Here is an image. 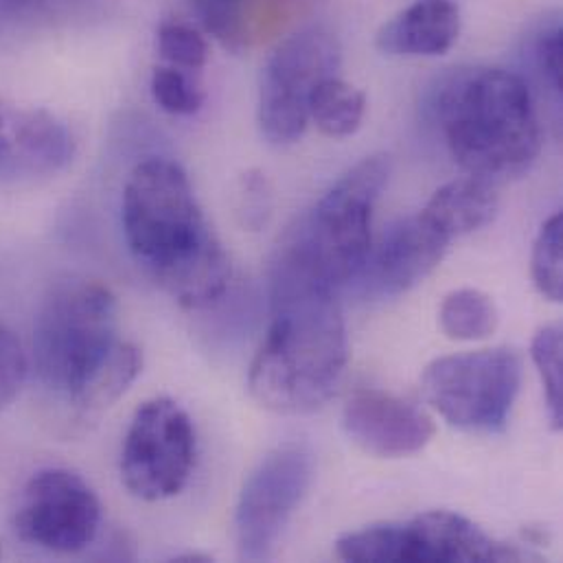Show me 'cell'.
Returning <instances> with one entry per match:
<instances>
[{
  "mask_svg": "<svg viewBox=\"0 0 563 563\" xmlns=\"http://www.w3.org/2000/svg\"><path fill=\"white\" fill-rule=\"evenodd\" d=\"M196 450L191 417L174 399H150L134 412L128 428L121 450V481L139 500H169L189 485Z\"/></svg>",
  "mask_w": 563,
  "mask_h": 563,
  "instance_id": "8",
  "label": "cell"
},
{
  "mask_svg": "<svg viewBox=\"0 0 563 563\" xmlns=\"http://www.w3.org/2000/svg\"><path fill=\"white\" fill-rule=\"evenodd\" d=\"M342 428L357 448L379 459L419 454L437 432L421 408L382 390L351 395L342 408Z\"/></svg>",
  "mask_w": 563,
  "mask_h": 563,
  "instance_id": "13",
  "label": "cell"
},
{
  "mask_svg": "<svg viewBox=\"0 0 563 563\" xmlns=\"http://www.w3.org/2000/svg\"><path fill=\"white\" fill-rule=\"evenodd\" d=\"M141 349L132 342L121 340L110 360L95 373V377L81 388V393L70 401V406L81 417H99L128 393V388L141 375Z\"/></svg>",
  "mask_w": 563,
  "mask_h": 563,
  "instance_id": "18",
  "label": "cell"
},
{
  "mask_svg": "<svg viewBox=\"0 0 563 563\" xmlns=\"http://www.w3.org/2000/svg\"><path fill=\"white\" fill-rule=\"evenodd\" d=\"M461 33L454 0H417L377 33V48L395 57H434L448 53Z\"/></svg>",
  "mask_w": 563,
  "mask_h": 563,
  "instance_id": "15",
  "label": "cell"
},
{
  "mask_svg": "<svg viewBox=\"0 0 563 563\" xmlns=\"http://www.w3.org/2000/svg\"><path fill=\"white\" fill-rule=\"evenodd\" d=\"M432 117L452 158L489 183L525 176L542 152V123L529 84L505 68H472L448 77Z\"/></svg>",
  "mask_w": 563,
  "mask_h": 563,
  "instance_id": "3",
  "label": "cell"
},
{
  "mask_svg": "<svg viewBox=\"0 0 563 563\" xmlns=\"http://www.w3.org/2000/svg\"><path fill=\"white\" fill-rule=\"evenodd\" d=\"M342 48L322 26L285 37L271 55L260 88V125L273 145L296 143L309 123V101L318 84L338 75Z\"/></svg>",
  "mask_w": 563,
  "mask_h": 563,
  "instance_id": "9",
  "label": "cell"
},
{
  "mask_svg": "<svg viewBox=\"0 0 563 563\" xmlns=\"http://www.w3.org/2000/svg\"><path fill=\"white\" fill-rule=\"evenodd\" d=\"M531 357L544 384L549 417L560 430L563 426V335L562 327L540 329L531 344Z\"/></svg>",
  "mask_w": 563,
  "mask_h": 563,
  "instance_id": "21",
  "label": "cell"
},
{
  "mask_svg": "<svg viewBox=\"0 0 563 563\" xmlns=\"http://www.w3.org/2000/svg\"><path fill=\"white\" fill-rule=\"evenodd\" d=\"M26 355L15 335L0 322V410L20 393L26 377Z\"/></svg>",
  "mask_w": 563,
  "mask_h": 563,
  "instance_id": "27",
  "label": "cell"
},
{
  "mask_svg": "<svg viewBox=\"0 0 563 563\" xmlns=\"http://www.w3.org/2000/svg\"><path fill=\"white\" fill-rule=\"evenodd\" d=\"M522 384V360L514 349H485L434 360L423 377L426 401L454 428L500 434Z\"/></svg>",
  "mask_w": 563,
  "mask_h": 563,
  "instance_id": "6",
  "label": "cell"
},
{
  "mask_svg": "<svg viewBox=\"0 0 563 563\" xmlns=\"http://www.w3.org/2000/svg\"><path fill=\"white\" fill-rule=\"evenodd\" d=\"M271 316L249 371V390L277 415H311L342 382L346 327L338 289L283 240L271 264Z\"/></svg>",
  "mask_w": 563,
  "mask_h": 563,
  "instance_id": "1",
  "label": "cell"
},
{
  "mask_svg": "<svg viewBox=\"0 0 563 563\" xmlns=\"http://www.w3.org/2000/svg\"><path fill=\"white\" fill-rule=\"evenodd\" d=\"M75 156L66 121L44 108L0 101V183H33L62 174Z\"/></svg>",
  "mask_w": 563,
  "mask_h": 563,
  "instance_id": "12",
  "label": "cell"
},
{
  "mask_svg": "<svg viewBox=\"0 0 563 563\" xmlns=\"http://www.w3.org/2000/svg\"><path fill=\"white\" fill-rule=\"evenodd\" d=\"M313 478V454L300 443L273 450L249 476L235 509L238 555L268 560Z\"/></svg>",
  "mask_w": 563,
  "mask_h": 563,
  "instance_id": "10",
  "label": "cell"
},
{
  "mask_svg": "<svg viewBox=\"0 0 563 563\" xmlns=\"http://www.w3.org/2000/svg\"><path fill=\"white\" fill-rule=\"evenodd\" d=\"M335 553L344 562H520L525 555L489 538L467 518L450 511H430L410 522L375 525L342 536Z\"/></svg>",
  "mask_w": 563,
  "mask_h": 563,
  "instance_id": "7",
  "label": "cell"
},
{
  "mask_svg": "<svg viewBox=\"0 0 563 563\" xmlns=\"http://www.w3.org/2000/svg\"><path fill=\"white\" fill-rule=\"evenodd\" d=\"M35 7V0H0V24L18 22L29 15Z\"/></svg>",
  "mask_w": 563,
  "mask_h": 563,
  "instance_id": "28",
  "label": "cell"
},
{
  "mask_svg": "<svg viewBox=\"0 0 563 563\" xmlns=\"http://www.w3.org/2000/svg\"><path fill=\"white\" fill-rule=\"evenodd\" d=\"M450 244L423 213L399 220L371 246L357 279L379 296L406 294L439 268Z\"/></svg>",
  "mask_w": 563,
  "mask_h": 563,
  "instance_id": "14",
  "label": "cell"
},
{
  "mask_svg": "<svg viewBox=\"0 0 563 563\" xmlns=\"http://www.w3.org/2000/svg\"><path fill=\"white\" fill-rule=\"evenodd\" d=\"M498 207L500 200L494 183L467 176L441 187L421 213L454 242L492 224Z\"/></svg>",
  "mask_w": 563,
  "mask_h": 563,
  "instance_id": "17",
  "label": "cell"
},
{
  "mask_svg": "<svg viewBox=\"0 0 563 563\" xmlns=\"http://www.w3.org/2000/svg\"><path fill=\"white\" fill-rule=\"evenodd\" d=\"M0 555H2V549H0Z\"/></svg>",
  "mask_w": 563,
  "mask_h": 563,
  "instance_id": "30",
  "label": "cell"
},
{
  "mask_svg": "<svg viewBox=\"0 0 563 563\" xmlns=\"http://www.w3.org/2000/svg\"><path fill=\"white\" fill-rule=\"evenodd\" d=\"M121 229L132 257L180 307L205 309L229 291L231 260L178 163L152 156L130 172Z\"/></svg>",
  "mask_w": 563,
  "mask_h": 563,
  "instance_id": "2",
  "label": "cell"
},
{
  "mask_svg": "<svg viewBox=\"0 0 563 563\" xmlns=\"http://www.w3.org/2000/svg\"><path fill=\"white\" fill-rule=\"evenodd\" d=\"M235 213L244 229L260 231L273 216V187L262 172H246L235 191Z\"/></svg>",
  "mask_w": 563,
  "mask_h": 563,
  "instance_id": "26",
  "label": "cell"
},
{
  "mask_svg": "<svg viewBox=\"0 0 563 563\" xmlns=\"http://www.w3.org/2000/svg\"><path fill=\"white\" fill-rule=\"evenodd\" d=\"M158 53L176 68L198 70L209 59V44L200 31L185 22H163L158 29Z\"/></svg>",
  "mask_w": 563,
  "mask_h": 563,
  "instance_id": "24",
  "label": "cell"
},
{
  "mask_svg": "<svg viewBox=\"0 0 563 563\" xmlns=\"http://www.w3.org/2000/svg\"><path fill=\"white\" fill-rule=\"evenodd\" d=\"M529 57L549 86V90L562 99L563 88V33L562 22L551 18L542 22L529 40Z\"/></svg>",
  "mask_w": 563,
  "mask_h": 563,
  "instance_id": "25",
  "label": "cell"
},
{
  "mask_svg": "<svg viewBox=\"0 0 563 563\" xmlns=\"http://www.w3.org/2000/svg\"><path fill=\"white\" fill-rule=\"evenodd\" d=\"M285 4V0H189L205 31L233 53L268 40L282 26Z\"/></svg>",
  "mask_w": 563,
  "mask_h": 563,
  "instance_id": "16",
  "label": "cell"
},
{
  "mask_svg": "<svg viewBox=\"0 0 563 563\" xmlns=\"http://www.w3.org/2000/svg\"><path fill=\"white\" fill-rule=\"evenodd\" d=\"M390 178L386 154L366 156L313 205L283 238L324 282L340 289L357 282L368 260L373 213Z\"/></svg>",
  "mask_w": 563,
  "mask_h": 563,
  "instance_id": "5",
  "label": "cell"
},
{
  "mask_svg": "<svg viewBox=\"0 0 563 563\" xmlns=\"http://www.w3.org/2000/svg\"><path fill=\"white\" fill-rule=\"evenodd\" d=\"M531 273L538 291L560 302L563 298V216L555 213L544 222L533 246Z\"/></svg>",
  "mask_w": 563,
  "mask_h": 563,
  "instance_id": "22",
  "label": "cell"
},
{
  "mask_svg": "<svg viewBox=\"0 0 563 563\" xmlns=\"http://www.w3.org/2000/svg\"><path fill=\"white\" fill-rule=\"evenodd\" d=\"M119 342V305L110 287L84 277L59 279L46 289L35 313V375L70 404Z\"/></svg>",
  "mask_w": 563,
  "mask_h": 563,
  "instance_id": "4",
  "label": "cell"
},
{
  "mask_svg": "<svg viewBox=\"0 0 563 563\" xmlns=\"http://www.w3.org/2000/svg\"><path fill=\"white\" fill-rule=\"evenodd\" d=\"M150 90L158 108L176 117H191L205 106V95L187 70L169 64L154 68Z\"/></svg>",
  "mask_w": 563,
  "mask_h": 563,
  "instance_id": "23",
  "label": "cell"
},
{
  "mask_svg": "<svg viewBox=\"0 0 563 563\" xmlns=\"http://www.w3.org/2000/svg\"><path fill=\"white\" fill-rule=\"evenodd\" d=\"M366 112V97L342 77L331 75L318 84L309 101V119L333 139L351 136L360 130Z\"/></svg>",
  "mask_w": 563,
  "mask_h": 563,
  "instance_id": "19",
  "label": "cell"
},
{
  "mask_svg": "<svg viewBox=\"0 0 563 563\" xmlns=\"http://www.w3.org/2000/svg\"><path fill=\"white\" fill-rule=\"evenodd\" d=\"M101 525V503L92 487L64 467L40 470L29 478L13 516L15 536L42 551L77 555Z\"/></svg>",
  "mask_w": 563,
  "mask_h": 563,
  "instance_id": "11",
  "label": "cell"
},
{
  "mask_svg": "<svg viewBox=\"0 0 563 563\" xmlns=\"http://www.w3.org/2000/svg\"><path fill=\"white\" fill-rule=\"evenodd\" d=\"M174 562L180 563H189V562H213L209 555H200V553H187V555H180V558H176Z\"/></svg>",
  "mask_w": 563,
  "mask_h": 563,
  "instance_id": "29",
  "label": "cell"
},
{
  "mask_svg": "<svg viewBox=\"0 0 563 563\" xmlns=\"http://www.w3.org/2000/svg\"><path fill=\"white\" fill-rule=\"evenodd\" d=\"M439 320L448 338L472 342L494 335L500 322V313L489 294L463 287L445 296L439 309Z\"/></svg>",
  "mask_w": 563,
  "mask_h": 563,
  "instance_id": "20",
  "label": "cell"
},
{
  "mask_svg": "<svg viewBox=\"0 0 563 563\" xmlns=\"http://www.w3.org/2000/svg\"><path fill=\"white\" fill-rule=\"evenodd\" d=\"M285 2H291V0H285Z\"/></svg>",
  "mask_w": 563,
  "mask_h": 563,
  "instance_id": "31",
  "label": "cell"
}]
</instances>
